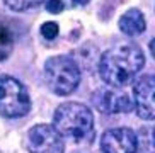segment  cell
Masks as SVG:
<instances>
[{
    "label": "cell",
    "mask_w": 155,
    "mask_h": 153,
    "mask_svg": "<svg viewBox=\"0 0 155 153\" xmlns=\"http://www.w3.org/2000/svg\"><path fill=\"white\" fill-rule=\"evenodd\" d=\"M145 54L135 43H119L101 54L99 75L109 87L121 89L141 72Z\"/></svg>",
    "instance_id": "6da1fadb"
},
{
    "label": "cell",
    "mask_w": 155,
    "mask_h": 153,
    "mask_svg": "<svg viewBox=\"0 0 155 153\" xmlns=\"http://www.w3.org/2000/svg\"><path fill=\"white\" fill-rule=\"evenodd\" d=\"M60 34V27L56 22H53V21H48V22H45L41 26V36L45 37V39L48 41H53L56 39Z\"/></svg>",
    "instance_id": "4fadbf2b"
},
{
    "label": "cell",
    "mask_w": 155,
    "mask_h": 153,
    "mask_svg": "<svg viewBox=\"0 0 155 153\" xmlns=\"http://www.w3.org/2000/svg\"><path fill=\"white\" fill-rule=\"evenodd\" d=\"M63 4L65 9H75V7H82V5H87L91 0H60Z\"/></svg>",
    "instance_id": "9a60e30c"
},
{
    "label": "cell",
    "mask_w": 155,
    "mask_h": 153,
    "mask_svg": "<svg viewBox=\"0 0 155 153\" xmlns=\"http://www.w3.org/2000/svg\"><path fill=\"white\" fill-rule=\"evenodd\" d=\"M97 111L104 114H124L133 109V100L116 87H104L99 89L92 97Z\"/></svg>",
    "instance_id": "8992f818"
},
{
    "label": "cell",
    "mask_w": 155,
    "mask_h": 153,
    "mask_svg": "<svg viewBox=\"0 0 155 153\" xmlns=\"http://www.w3.org/2000/svg\"><path fill=\"white\" fill-rule=\"evenodd\" d=\"M26 146L29 153H65L63 136L51 124H36L28 131Z\"/></svg>",
    "instance_id": "5b68a950"
},
{
    "label": "cell",
    "mask_w": 155,
    "mask_h": 153,
    "mask_svg": "<svg viewBox=\"0 0 155 153\" xmlns=\"http://www.w3.org/2000/svg\"><path fill=\"white\" fill-rule=\"evenodd\" d=\"M118 27L123 34H126L130 37H137L140 34H143L147 29L145 15L140 9H130L119 17Z\"/></svg>",
    "instance_id": "9c48e42d"
},
{
    "label": "cell",
    "mask_w": 155,
    "mask_h": 153,
    "mask_svg": "<svg viewBox=\"0 0 155 153\" xmlns=\"http://www.w3.org/2000/svg\"><path fill=\"white\" fill-rule=\"evenodd\" d=\"M137 153H153L152 129H141L137 135Z\"/></svg>",
    "instance_id": "8fae6325"
},
{
    "label": "cell",
    "mask_w": 155,
    "mask_h": 153,
    "mask_svg": "<svg viewBox=\"0 0 155 153\" xmlns=\"http://www.w3.org/2000/svg\"><path fill=\"white\" fill-rule=\"evenodd\" d=\"M31 107V95L22 82L10 75H0V116L9 119L24 117Z\"/></svg>",
    "instance_id": "277c9868"
},
{
    "label": "cell",
    "mask_w": 155,
    "mask_h": 153,
    "mask_svg": "<svg viewBox=\"0 0 155 153\" xmlns=\"http://www.w3.org/2000/svg\"><path fill=\"white\" fill-rule=\"evenodd\" d=\"M102 153H137V133L130 128H111L101 136Z\"/></svg>",
    "instance_id": "52a82bcc"
},
{
    "label": "cell",
    "mask_w": 155,
    "mask_h": 153,
    "mask_svg": "<svg viewBox=\"0 0 155 153\" xmlns=\"http://www.w3.org/2000/svg\"><path fill=\"white\" fill-rule=\"evenodd\" d=\"M80 67L72 56H51L45 63V82L48 89L56 95L65 97L73 94L80 83Z\"/></svg>",
    "instance_id": "3957f363"
},
{
    "label": "cell",
    "mask_w": 155,
    "mask_h": 153,
    "mask_svg": "<svg viewBox=\"0 0 155 153\" xmlns=\"http://www.w3.org/2000/svg\"><path fill=\"white\" fill-rule=\"evenodd\" d=\"M53 128L61 136L82 141L94 131V116L85 104L63 102L53 114Z\"/></svg>",
    "instance_id": "7a4b0ae2"
},
{
    "label": "cell",
    "mask_w": 155,
    "mask_h": 153,
    "mask_svg": "<svg viewBox=\"0 0 155 153\" xmlns=\"http://www.w3.org/2000/svg\"><path fill=\"white\" fill-rule=\"evenodd\" d=\"M12 48H14V36L9 31V27L0 22V61L7 60Z\"/></svg>",
    "instance_id": "30bf717a"
},
{
    "label": "cell",
    "mask_w": 155,
    "mask_h": 153,
    "mask_svg": "<svg viewBox=\"0 0 155 153\" xmlns=\"http://www.w3.org/2000/svg\"><path fill=\"white\" fill-rule=\"evenodd\" d=\"M153 90H155V78L152 75H141L133 85L135 109H137L138 117L145 119V121H153L155 117Z\"/></svg>",
    "instance_id": "ba28073f"
},
{
    "label": "cell",
    "mask_w": 155,
    "mask_h": 153,
    "mask_svg": "<svg viewBox=\"0 0 155 153\" xmlns=\"http://www.w3.org/2000/svg\"><path fill=\"white\" fill-rule=\"evenodd\" d=\"M4 2L14 12H26V10L32 9V7H38L45 0H4Z\"/></svg>",
    "instance_id": "7c38bea8"
},
{
    "label": "cell",
    "mask_w": 155,
    "mask_h": 153,
    "mask_svg": "<svg viewBox=\"0 0 155 153\" xmlns=\"http://www.w3.org/2000/svg\"><path fill=\"white\" fill-rule=\"evenodd\" d=\"M45 7H46V10L51 12V14H60V12L65 10L63 4H61L60 0H48V2L45 4Z\"/></svg>",
    "instance_id": "5bb4252c"
}]
</instances>
